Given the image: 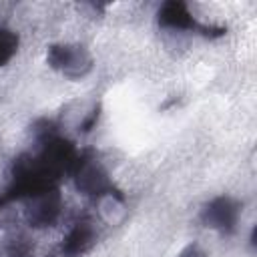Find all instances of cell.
Segmentation results:
<instances>
[{
  "mask_svg": "<svg viewBox=\"0 0 257 257\" xmlns=\"http://www.w3.org/2000/svg\"><path fill=\"white\" fill-rule=\"evenodd\" d=\"M179 257H209V255L205 253V249H203L199 243H189V245L179 253Z\"/></svg>",
  "mask_w": 257,
  "mask_h": 257,
  "instance_id": "obj_10",
  "label": "cell"
},
{
  "mask_svg": "<svg viewBox=\"0 0 257 257\" xmlns=\"http://www.w3.org/2000/svg\"><path fill=\"white\" fill-rule=\"evenodd\" d=\"M157 16H159V26H163L167 30H179V32H183V30H199V32H203L207 36H211V32H215L217 36H221L225 32L223 28H213V26L199 24L193 18L189 6L185 2H181V0H169V2H165L159 8V14Z\"/></svg>",
  "mask_w": 257,
  "mask_h": 257,
  "instance_id": "obj_4",
  "label": "cell"
},
{
  "mask_svg": "<svg viewBox=\"0 0 257 257\" xmlns=\"http://www.w3.org/2000/svg\"><path fill=\"white\" fill-rule=\"evenodd\" d=\"M94 241V227L90 221H78L66 235L62 243V255L66 257H78L82 255Z\"/></svg>",
  "mask_w": 257,
  "mask_h": 257,
  "instance_id": "obj_6",
  "label": "cell"
},
{
  "mask_svg": "<svg viewBox=\"0 0 257 257\" xmlns=\"http://www.w3.org/2000/svg\"><path fill=\"white\" fill-rule=\"evenodd\" d=\"M74 185L80 193L88 195V197H102L106 193H110L112 181L108 179V173L104 171V167L96 161V159H78L74 165Z\"/></svg>",
  "mask_w": 257,
  "mask_h": 257,
  "instance_id": "obj_3",
  "label": "cell"
},
{
  "mask_svg": "<svg viewBox=\"0 0 257 257\" xmlns=\"http://www.w3.org/2000/svg\"><path fill=\"white\" fill-rule=\"evenodd\" d=\"M241 215V205L233 197H215L201 211V221L205 227L219 231L221 235H231L237 229Z\"/></svg>",
  "mask_w": 257,
  "mask_h": 257,
  "instance_id": "obj_2",
  "label": "cell"
},
{
  "mask_svg": "<svg viewBox=\"0 0 257 257\" xmlns=\"http://www.w3.org/2000/svg\"><path fill=\"white\" fill-rule=\"evenodd\" d=\"M18 50V34L10 28H0V66L8 64Z\"/></svg>",
  "mask_w": 257,
  "mask_h": 257,
  "instance_id": "obj_8",
  "label": "cell"
},
{
  "mask_svg": "<svg viewBox=\"0 0 257 257\" xmlns=\"http://www.w3.org/2000/svg\"><path fill=\"white\" fill-rule=\"evenodd\" d=\"M60 209H62V199H60V193L50 187L46 191H40L32 197L26 199V221L32 225V227H48L52 225L58 215H60Z\"/></svg>",
  "mask_w": 257,
  "mask_h": 257,
  "instance_id": "obj_5",
  "label": "cell"
},
{
  "mask_svg": "<svg viewBox=\"0 0 257 257\" xmlns=\"http://www.w3.org/2000/svg\"><path fill=\"white\" fill-rule=\"evenodd\" d=\"M4 249H6V255H8V257H28V255H30V243H28V239H26L24 235H20V233L10 235V237L6 239Z\"/></svg>",
  "mask_w": 257,
  "mask_h": 257,
  "instance_id": "obj_9",
  "label": "cell"
},
{
  "mask_svg": "<svg viewBox=\"0 0 257 257\" xmlns=\"http://www.w3.org/2000/svg\"><path fill=\"white\" fill-rule=\"evenodd\" d=\"M0 203H4V199H0Z\"/></svg>",
  "mask_w": 257,
  "mask_h": 257,
  "instance_id": "obj_11",
  "label": "cell"
},
{
  "mask_svg": "<svg viewBox=\"0 0 257 257\" xmlns=\"http://www.w3.org/2000/svg\"><path fill=\"white\" fill-rule=\"evenodd\" d=\"M46 62L66 78H82L92 68V56L82 44H52L46 50Z\"/></svg>",
  "mask_w": 257,
  "mask_h": 257,
  "instance_id": "obj_1",
  "label": "cell"
},
{
  "mask_svg": "<svg viewBox=\"0 0 257 257\" xmlns=\"http://www.w3.org/2000/svg\"><path fill=\"white\" fill-rule=\"evenodd\" d=\"M96 203H98V215H100V219H102L104 223H108V225H118V223L124 219V215H126L124 199H122V195H120L118 191H114V189H112L110 193L98 197Z\"/></svg>",
  "mask_w": 257,
  "mask_h": 257,
  "instance_id": "obj_7",
  "label": "cell"
}]
</instances>
